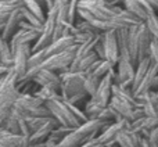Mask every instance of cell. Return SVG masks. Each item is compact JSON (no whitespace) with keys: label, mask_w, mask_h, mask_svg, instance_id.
<instances>
[{"label":"cell","mask_w":158,"mask_h":147,"mask_svg":"<svg viewBox=\"0 0 158 147\" xmlns=\"http://www.w3.org/2000/svg\"><path fill=\"white\" fill-rule=\"evenodd\" d=\"M22 14H24V19L27 22H29L31 25H33V27H36V28H43L44 22L42 21V19H39L36 15H33V14L31 13L29 10H27L25 7H22Z\"/></svg>","instance_id":"1f68e13d"},{"label":"cell","mask_w":158,"mask_h":147,"mask_svg":"<svg viewBox=\"0 0 158 147\" xmlns=\"http://www.w3.org/2000/svg\"><path fill=\"white\" fill-rule=\"evenodd\" d=\"M29 137L22 135L10 133L4 128H0V147H28Z\"/></svg>","instance_id":"9a60e30c"},{"label":"cell","mask_w":158,"mask_h":147,"mask_svg":"<svg viewBox=\"0 0 158 147\" xmlns=\"http://www.w3.org/2000/svg\"><path fill=\"white\" fill-rule=\"evenodd\" d=\"M148 57H150L151 63L158 68V40H156V39H153V42H151Z\"/></svg>","instance_id":"e575fe53"},{"label":"cell","mask_w":158,"mask_h":147,"mask_svg":"<svg viewBox=\"0 0 158 147\" xmlns=\"http://www.w3.org/2000/svg\"><path fill=\"white\" fill-rule=\"evenodd\" d=\"M24 7L27 10H29L33 15H36L39 19L42 21H46L47 17V10L44 8V6H42L40 3H38L36 0H24Z\"/></svg>","instance_id":"cb8c5ba5"},{"label":"cell","mask_w":158,"mask_h":147,"mask_svg":"<svg viewBox=\"0 0 158 147\" xmlns=\"http://www.w3.org/2000/svg\"><path fill=\"white\" fill-rule=\"evenodd\" d=\"M56 6V0H44V7H46V10H52L53 7Z\"/></svg>","instance_id":"74e56055"},{"label":"cell","mask_w":158,"mask_h":147,"mask_svg":"<svg viewBox=\"0 0 158 147\" xmlns=\"http://www.w3.org/2000/svg\"><path fill=\"white\" fill-rule=\"evenodd\" d=\"M146 27H147L150 35L153 36V39L158 40V15L157 14H150L147 17V19L144 21Z\"/></svg>","instance_id":"f546056e"},{"label":"cell","mask_w":158,"mask_h":147,"mask_svg":"<svg viewBox=\"0 0 158 147\" xmlns=\"http://www.w3.org/2000/svg\"><path fill=\"white\" fill-rule=\"evenodd\" d=\"M157 118H158V110H157Z\"/></svg>","instance_id":"b9f144b4"},{"label":"cell","mask_w":158,"mask_h":147,"mask_svg":"<svg viewBox=\"0 0 158 147\" xmlns=\"http://www.w3.org/2000/svg\"><path fill=\"white\" fill-rule=\"evenodd\" d=\"M61 76V97L69 100L72 96L85 90V78L86 74L79 71H65Z\"/></svg>","instance_id":"3957f363"},{"label":"cell","mask_w":158,"mask_h":147,"mask_svg":"<svg viewBox=\"0 0 158 147\" xmlns=\"http://www.w3.org/2000/svg\"><path fill=\"white\" fill-rule=\"evenodd\" d=\"M69 2H71V0H56V7L61 8V7H64V6H68Z\"/></svg>","instance_id":"f35d334b"},{"label":"cell","mask_w":158,"mask_h":147,"mask_svg":"<svg viewBox=\"0 0 158 147\" xmlns=\"http://www.w3.org/2000/svg\"><path fill=\"white\" fill-rule=\"evenodd\" d=\"M101 42L106 50V60L110 61L112 65H117L119 61V47H118L117 31H106L101 35Z\"/></svg>","instance_id":"52a82bcc"},{"label":"cell","mask_w":158,"mask_h":147,"mask_svg":"<svg viewBox=\"0 0 158 147\" xmlns=\"http://www.w3.org/2000/svg\"><path fill=\"white\" fill-rule=\"evenodd\" d=\"M3 128H4L6 131H8L10 133L21 135V132H19V120H17V118L13 117L11 114H10V117L7 118V121H6V124H4Z\"/></svg>","instance_id":"4dcf8cb0"},{"label":"cell","mask_w":158,"mask_h":147,"mask_svg":"<svg viewBox=\"0 0 158 147\" xmlns=\"http://www.w3.org/2000/svg\"><path fill=\"white\" fill-rule=\"evenodd\" d=\"M0 61L7 65H14V52L10 46V42L0 35Z\"/></svg>","instance_id":"44dd1931"},{"label":"cell","mask_w":158,"mask_h":147,"mask_svg":"<svg viewBox=\"0 0 158 147\" xmlns=\"http://www.w3.org/2000/svg\"><path fill=\"white\" fill-rule=\"evenodd\" d=\"M135 74H136V65L128 60L119 58L118 64L115 65V83L132 89L135 81Z\"/></svg>","instance_id":"8992f818"},{"label":"cell","mask_w":158,"mask_h":147,"mask_svg":"<svg viewBox=\"0 0 158 147\" xmlns=\"http://www.w3.org/2000/svg\"><path fill=\"white\" fill-rule=\"evenodd\" d=\"M104 108H106V107L101 106L100 103H97V101L92 97H90L89 100L86 101V104L83 106V111H85V114H86L87 120H96V118H98V115L101 114V111H103Z\"/></svg>","instance_id":"7402d4cb"},{"label":"cell","mask_w":158,"mask_h":147,"mask_svg":"<svg viewBox=\"0 0 158 147\" xmlns=\"http://www.w3.org/2000/svg\"><path fill=\"white\" fill-rule=\"evenodd\" d=\"M46 107L52 112V117L60 122V125L71 126L74 129L82 125V122L77 118V115L72 112L68 100H65V99L60 97L56 99V100H50L46 103Z\"/></svg>","instance_id":"7a4b0ae2"},{"label":"cell","mask_w":158,"mask_h":147,"mask_svg":"<svg viewBox=\"0 0 158 147\" xmlns=\"http://www.w3.org/2000/svg\"><path fill=\"white\" fill-rule=\"evenodd\" d=\"M60 125L57 120L54 118H50L40 129H38L36 132H33L32 135L29 136V146H36V145H42V143H46L49 140L50 133L53 132V129L57 128Z\"/></svg>","instance_id":"7c38bea8"},{"label":"cell","mask_w":158,"mask_h":147,"mask_svg":"<svg viewBox=\"0 0 158 147\" xmlns=\"http://www.w3.org/2000/svg\"><path fill=\"white\" fill-rule=\"evenodd\" d=\"M79 7L89 10L100 21H108L123 10L121 6H110L104 0H79Z\"/></svg>","instance_id":"277c9868"},{"label":"cell","mask_w":158,"mask_h":147,"mask_svg":"<svg viewBox=\"0 0 158 147\" xmlns=\"http://www.w3.org/2000/svg\"><path fill=\"white\" fill-rule=\"evenodd\" d=\"M33 94H35L36 97H39L40 100H43L44 103L61 97V93L60 92H57V90H54V89H50V87H39L38 90H35V92H33Z\"/></svg>","instance_id":"4316f807"},{"label":"cell","mask_w":158,"mask_h":147,"mask_svg":"<svg viewBox=\"0 0 158 147\" xmlns=\"http://www.w3.org/2000/svg\"><path fill=\"white\" fill-rule=\"evenodd\" d=\"M11 71H13V67L7 65V64H4V63H2V61H0V79L4 78L6 75H8Z\"/></svg>","instance_id":"8d00e7d4"},{"label":"cell","mask_w":158,"mask_h":147,"mask_svg":"<svg viewBox=\"0 0 158 147\" xmlns=\"http://www.w3.org/2000/svg\"><path fill=\"white\" fill-rule=\"evenodd\" d=\"M28 147H32V146H28Z\"/></svg>","instance_id":"7bdbcfd3"},{"label":"cell","mask_w":158,"mask_h":147,"mask_svg":"<svg viewBox=\"0 0 158 147\" xmlns=\"http://www.w3.org/2000/svg\"><path fill=\"white\" fill-rule=\"evenodd\" d=\"M32 44H21L14 50V65L13 71L21 81L29 69V58L32 56Z\"/></svg>","instance_id":"5b68a950"},{"label":"cell","mask_w":158,"mask_h":147,"mask_svg":"<svg viewBox=\"0 0 158 147\" xmlns=\"http://www.w3.org/2000/svg\"><path fill=\"white\" fill-rule=\"evenodd\" d=\"M94 53L98 56V58H100V60H106V50H104V44H103V42H101V40L96 44Z\"/></svg>","instance_id":"d590c367"},{"label":"cell","mask_w":158,"mask_h":147,"mask_svg":"<svg viewBox=\"0 0 158 147\" xmlns=\"http://www.w3.org/2000/svg\"><path fill=\"white\" fill-rule=\"evenodd\" d=\"M42 32H36V31H27V29H18L15 35L10 39V46L13 52L21 44H35L36 40L39 39Z\"/></svg>","instance_id":"5bb4252c"},{"label":"cell","mask_w":158,"mask_h":147,"mask_svg":"<svg viewBox=\"0 0 158 147\" xmlns=\"http://www.w3.org/2000/svg\"><path fill=\"white\" fill-rule=\"evenodd\" d=\"M49 120H50V118H42V117H29V118H27L28 125H29L32 133H33V132H36L38 129H40Z\"/></svg>","instance_id":"d6a6232c"},{"label":"cell","mask_w":158,"mask_h":147,"mask_svg":"<svg viewBox=\"0 0 158 147\" xmlns=\"http://www.w3.org/2000/svg\"><path fill=\"white\" fill-rule=\"evenodd\" d=\"M122 7L125 8L126 11H129L131 14H133V15L136 17V18H139L142 22H144L146 19H147V17L150 15V14L147 13V10H146L137 0H123Z\"/></svg>","instance_id":"d6986e66"},{"label":"cell","mask_w":158,"mask_h":147,"mask_svg":"<svg viewBox=\"0 0 158 147\" xmlns=\"http://www.w3.org/2000/svg\"><path fill=\"white\" fill-rule=\"evenodd\" d=\"M71 35L74 36L75 44H78V46H79V44L86 43V42L90 40V39L96 38V35H92V33H89V32H85V31L78 29L75 25H74V28H72V31H71ZM97 36H98V35H97Z\"/></svg>","instance_id":"f1b7e54d"},{"label":"cell","mask_w":158,"mask_h":147,"mask_svg":"<svg viewBox=\"0 0 158 147\" xmlns=\"http://www.w3.org/2000/svg\"><path fill=\"white\" fill-rule=\"evenodd\" d=\"M151 64L153 63H151L150 57H146V58H143L142 61H139V64L136 65V74H135V81H133V86H132V92H135V90L137 89L140 82L143 81V78L146 76L147 71L150 69Z\"/></svg>","instance_id":"ffe728a7"},{"label":"cell","mask_w":158,"mask_h":147,"mask_svg":"<svg viewBox=\"0 0 158 147\" xmlns=\"http://www.w3.org/2000/svg\"><path fill=\"white\" fill-rule=\"evenodd\" d=\"M137 42H139V61H142L143 58L148 57L150 53V46L153 42V36L150 35L147 27L144 22L139 25V31H137ZM139 64V63H137Z\"/></svg>","instance_id":"2e32d148"},{"label":"cell","mask_w":158,"mask_h":147,"mask_svg":"<svg viewBox=\"0 0 158 147\" xmlns=\"http://www.w3.org/2000/svg\"><path fill=\"white\" fill-rule=\"evenodd\" d=\"M85 142H86L85 137L82 136V135H79L77 132V129H75V131H72L69 135H67V136L58 143V147H81Z\"/></svg>","instance_id":"d4e9b609"},{"label":"cell","mask_w":158,"mask_h":147,"mask_svg":"<svg viewBox=\"0 0 158 147\" xmlns=\"http://www.w3.org/2000/svg\"><path fill=\"white\" fill-rule=\"evenodd\" d=\"M90 99V96L87 94V92L86 90H83V92H81V93H78V94H75V96H72L71 99H69V103H72V104H75V106H78L79 107V104L81 103H83V104H86V101Z\"/></svg>","instance_id":"836d02e7"},{"label":"cell","mask_w":158,"mask_h":147,"mask_svg":"<svg viewBox=\"0 0 158 147\" xmlns=\"http://www.w3.org/2000/svg\"><path fill=\"white\" fill-rule=\"evenodd\" d=\"M100 82H101V78H98V76L93 75V74H90V72H86V78H85V90L87 92V94H89L90 97H93V96L96 94L98 86H100Z\"/></svg>","instance_id":"484cf974"},{"label":"cell","mask_w":158,"mask_h":147,"mask_svg":"<svg viewBox=\"0 0 158 147\" xmlns=\"http://www.w3.org/2000/svg\"><path fill=\"white\" fill-rule=\"evenodd\" d=\"M32 82L39 87H50L61 93V76L58 72H54L52 69H40Z\"/></svg>","instance_id":"9c48e42d"},{"label":"cell","mask_w":158,"mask_h":147,"mask_svg":"<svg viewBox=\"0 0 158 147\" xmlns=\"http://www.w3.org/2000/svg\"><path fill=\"white\" fill-rule=\"evenodd\" d=\"M24 7V6H22ZM22 7L15 8L13 13L10 14V17L7 18L4 24V31H3L2 36L6 39V40L10 42V39L15 35V32L19 29V24L24 19V14H22Z\"/></svg>","instance_id":"4fadbf2b"},{"label":"cell","mask_w":158,"mask_h":147,"mask_svg":"<svg viewBox=\"0 0 158 147\" xmlns=\"http://www.w3.org/2000/svg\"><path fill=\"white\" fill-rule=\"evenodd\" d=\"M72 131H75L74 128L71 126H65V125H58L57 128L53 129V132L50 133L49 140L50 142H54V143H60L67 135H69Z\"/></svg>","instance_id":"83f0119b"},{"label":"cell","mask_w":158,"mask_h":147,"mask_svg":"<svg viewBox=\"0 0 158 147\" xmlns=\"http://www.w3.org/2000/svg\"><path fill=\"white\" fill-rule=\"evenodd\" d=\"M129 121L122 120V121H118V122H112L101 132L100 135L97 136L98 143L101 145H107V143H112V142H117V136L121 133L122 131L129 128Z\"/></svg>","instance_id":"8fae6325"},{"label":"cell","mask_w":158,"mask_h":147,"mask_svg":"<svg viewBox=\"0 0 158 147\" xmlns=\"http://www.w3.org/2000/svg\"><path fill=\"white\" fill-rule=\"evenodd\" d=\"M114 69H115V67L112 65L110 61H107V60H98L97 63H96L92 67V69H90L89 72L103 79L104 76L108 75V74L111 72V71H114Z\"/></svg>","instance_id":"603a6c76"},{"label":"cell","mask_w":158,"mask_h":147,"mask_svg":"<svg viewBox=\"0 0 158 147\" xmlns=\"http://www.w3.org/2000/svg\"><path fill=\"white\" fill-rule=\"evenodd\" d=\"M6 24V22H4ZM4 24H0V35L3 33V31H4Z\"/></svg>","instance_id":"60d3db41"},{"label":"cell","mask_w":158,"mask_h":147,"mask_svg":"<svg viewBox=\"0 0 158 147\" xmlns=\"http://www.w3.org/2000/svg\"><path fill=\"white\" fill-rule=\"evenodd\" d=\"M110 106H111L123 120L129 121V122H133L135 121V110H136L137 107H133L132 104L126 103V101L121 100V99H118V97H114V96H112L111 100H110Z\"/></svg>","instance_id":"e0dca14e"},{"label":"cell","mask_w":158,"mask_h":147,"mask_svg":"<svg viewBox=\"0 0 158 147\" xmlns=\"http://www.w3.org/2000/svg\"><path fill=\"white\" fill-rule=\"evenodd\" d=\"M114 83H115V69L101 79L100 86H98L97 92H96V94L92 99H94L101 106L107 107L112 97V86H114Z\"/></svg>","instance_id":"ba28073f"},{"label":"cell","mask_w":158,"mask_h":147,"mask_svg":"<svg viewBox=\"0 0 158 147\" xmlns=\"http://www.w3.org/2000/svg\"><path fill=\"white\" fill-rule=\"evenodd\" d=\"M46 147H58V143H54V142H50V140H47Z\"/></svg>","instance_id":"ab89813d"},{"label":"cell","mask_w":158,"mask_h":147,"mask_svg":"<svg viewBox=\"0 0 158 147\" xmlns=\"http://www.w3.org/2000/svg\"><path fill=\"white\" fill-rule=\"evenodd\" d=\"M11 115L17 120L29 117H42V118H53L52 112L46 107V103L36 97L31 93H21L17 101L14 103V107L11 110Z\"/></svg>","instance_id":"6da1fadb"},{"label":"cell","mask_w":158,"mask_h":147,"mask_svg":"<svg viewBox=\"0 0 158 147\" xmlns=\"http://www.w3.org/2000/svg\"><path fill=\"white\" fill-rule=\"evenodd\" d=\"M110 125V122H106L103 120H87L86 122H83L79 128H77V132L79 135L85 137V140H90V139H96L107 126Z\"/></svg>","instance_id":"30bf717a"},{"label":"cell","mask_w":158,"mask_h":147,"mask_svg":"<svg viewBox=\"0 0 158 147\" xmlns=\"http://www.w3.org/2000/svg\"><path fill=\"white\" fill-rule=\"evenodd\" d=\"M74 44H75V39L72 35L63 36V38L54 40L52 44H49V46L44 49V52H46L47 57H50V56H53V54H58V53H61V52H65L67 49H69V47L74 46Z\"/></svg>","instance_id":"ac0fdd59"}]
</instances>
